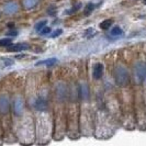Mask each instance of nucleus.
I'll return each mask as SVG.
<instances>
[{
	"label": "nucleus",
	"mask_w": 146,
	"mask_h": 146,
	"mask_svg": "<svg viewBox=\"0 0 146 146\" xmlns=\"http://www.w3.org/2000/svg\"><path fill=\"white\" fill-rule=\"evenodd\" d=\"M46 25V21H41V22H38L36 25H35V30L36 31H41V30L43 29L44 27Z\"/></svg>",
	"instance_id": "nucleus-10"
},
{
	"label": "nucleus",
	"mask_w": 146,
	"mask_h": 146,
	"mask_svg": "<svg viewBox=\"0 0 146 146\" xmlns=\"http://www.w3.org/2000/svg\"><path fill=\"white\" fill-rule=\"evenodd\" d=\"M122 34H123V31L120 27H114L111 30V35H113V36H120Z\"/></svg>",
	"instance_id": "nucleus-7"
},
{
	"label": "nucleus",
	"mask_w": 146,
	"mask_h": 146,
	"mask_svg": "<svg viewBox=\"0 0 146 146\" xmlns=\"http://www.w3.org/2000/svg\"><path fill=\"white\" fill-rule=\"evenodd\" d=\"M92 10H94V5L92 3H88L87 6H86V8H85V15H88Z\"/></svg>",
	"instance_id": "nucleus-9"
},
{
	"label": "nucleus",
	"mask_w": 146,
	"mask_h": 146,
	"mask_svg": "<svg viewBox=\"0 0 146 146\" xmlns=\"http://www.w3.org/2000/svg\"><path fill=\"white\" fill-rule=\"evenodd\" d=\"M112 23H113V20H111V19H107V20H104L100 23V28L102 30H108L112 25Z\"/></svg>",
	"instance_id": "nucleus-5"
},
{
	"label": "nucleus",
	"mask_w": 146,
	"mask_h": 146,
	"mask_svg": "<svg viewBox=\"0 0 146 146\" xmlns=\"http://www.w3.org/2000/svg\"><path fill=\"white\" fill-rule=\"evenodd\" d=\"M50 32H51V28H47V27H46V28H43V29L41 30V33L44 34V35H45V34H48Z\"/></svg>",
	"instance_id": "nucleus-12"
},
{
	"label": "nucleus",
	"mask_w": 146,
	"mask_h": 146,
	"mask_svg": "<svg viewBox=\"0 0 146 146\" xmlns=\"http://www.w3.org/2000/svg\"><path fill=\"white\" fill-rule=\"evenodd\" d=\"M8 34H9V35H17V34H18V33H17V32H15V31H10V32H9V33H8Z\"/></svg>",
	"instance_id": "nucleus-13"
},
{
	"label": "nucleus",
	"mask_w": 146,
	"mask_h": 146,
	"mask_svg": "<svg viewBox=\"0 0 146 146\" xmlns=\"http://www.w3.org/2000/svg\"><path fill=\"white\" fill-rule=\"evenodd\" d=\"M11 45V40L10 38H2L0 40V46H9Z\"/></svg>",
	"instance_id": "nucleus-8"
},
{
	"label": "nucleus",
	"mask_w": 146,
	"mask_h": 146,
	"mask_svg": "<svg viewBox=\"0 0 146 146\" xmlns=\"http://www.w3.org/2000/svg\"><path fill=\"white\" fill-rule=\"evenodd\" d=\"M145 2H146V0H145Z\"/></svg>",
	"instance_id": "nucleus-14"
},
{
	"label": "nucleus",
	"mask_w": 146,
	"mask_h": 146,
	"mask_svg": "<svg viewBox=\"0 0 146 146\" xmlns=\"http://www.w3.org/2000/svg\"><path fill=\"white\" fill-rule=\"evenodd\" d=\"M56 58H51V59H47V60H43V62H38V63H36V65L38 66V65H47L48 67L50 66H53L54 64H56Z\"/></svg>",
	"instance_id": "nucleus-6"
},
{
	"label": "nucleus",
	"mask_w": 146,
	"mask_h": 146,
	"mask_svg": "<svg viewBox=\"0 0 146 146\" xmlns=\"http://www.w3.org/2000/svg\"><path fill=\"white\" fill-rule=\"evenodd\" d=\"M29 45L27 43H19L15 45H9V51L10 52H21L24 50H28Z\"/></svg>",
	"instance_id": "nucleus-4"
},
{
	"label": "nucleus",
	"mask_w": 146,
	"mask_h": 146,
	"mask_svg": "<svg viewBox=\"0 0 146 146\" xmlns=\"http://www.w3.org/2000/svg\"><path fill=\"white\" fill-rule=\"evenodd\" d=\"M114 79L119 86H126L130 81V76L127 70L122 66H117L114 70Z\"/></svg>",
	"instance_id": "nucleus-1"
},
{
	"label": "nucleus",
	"mask_w": 146,
	"mask_h": 146,
	"mask_svg": "<svg viewBox=\"0 0 146 146\" xmlns=\"http://www.w3.org/2000/svg\"><path fill=\"white\" fill-rule=\"evenodd\" d=\"M103 74V65L101 63H97L94 66V70H92V76L95 79H100L102 77Z\"/></svg>",
	"instance_id": "nucleus-3"
},
{
	"label": "nucleus",
	"mask_w": 146,
	"mask_h": 146,
	"mask_svg": "<svg viewBox=\"0 0 146 146\" xmlns=\"http://www.w3.org/2000/svg\"><path fill=\"white\" fill-rule=\"evenodd\" d=\"M62 32H63V30L62 29H58V30H56L53 34H52V37H56V36H58V35H60L62 34Z\"/></svg>",
	"instance_id": "nucleus-11"
},
{
	"label": "nucleus",
	"mask_w": 146,
	"mask_h": 146,
	"mask_svg": "<svg viewBox=\"0 0 146 146\" xmlns=\"http://www.w3.org/2000/svg\"><path fill=\"white\" fill-rule=\"evenodd\" d=\"M134 72L136 75V79H139L141 82H145L146 81V64L139 62L135 65Z\"/></svg>",
	"instance_id": "nucleus-2"
}]
</instances>
